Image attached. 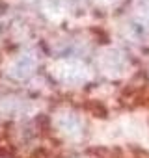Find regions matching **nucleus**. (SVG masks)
Here are the masks:
<instances>
[]
</instances>
